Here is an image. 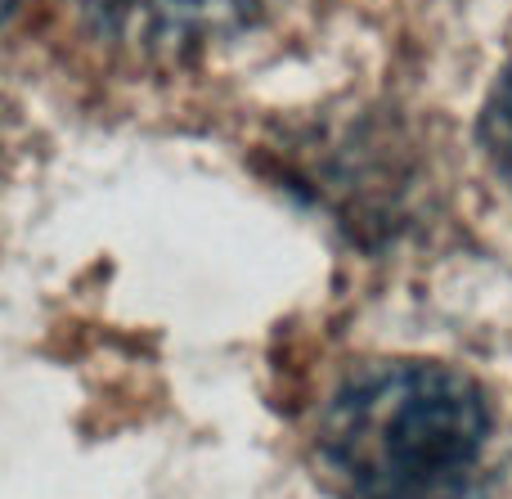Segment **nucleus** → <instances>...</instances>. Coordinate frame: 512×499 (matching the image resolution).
Returning a JSON list of instances; mask_svg holds the SVG:
<instances>
[{
	"instance_id": "nucleus-1",
	"label": "nucleus",
	"mask_w": 512,
	"mask_h": 499,
	"mask_svg": "<svg viewBox=\"0 0 512 499\" xmlns=\"http://www.w3.org/2000/svg\"><path fill=\"white\" fill-rule=\"evenodd\" d=\"M490 437L481 387L441 360H373L333 387L315 455L342 499H468Z\"/></svg>"
},
{
	"instance_id": "nucleus-3",
	"label": "nucleus",
	"mask_w": 512,
	"mask_h": 499,
	"mask_svg": "<svg viewBox=\"0 0 512 499\" xmlns=\"http://www.w3.org/2000/svg\"><path fill=\"white\" fill-rule=\"evenodd\" d=\"M477 140H481V153H486L490 171L504 180V189L512 194V63L495 77L486 104H481Z\"/></svg>"
},
{
	"instance_id": "nucleus-2",
	"label": "nucleus",
	"mask_w": 512,
	"mask_h": 499,
	"mask_svg": "<svg viewBox=\"0 0 512 499\" xmlns=\"http://www.w3.org/2000/svg\"><path fill=\"white\" fill-rule=\"evenodd\" d=\"M243 0H90L99 27L144 50H185Z\"/></svg>"
},
{
	"instance_id": "nucleus-4",
	"label": "nucleus",
	"mask_w": 512,
	"mask_h": 499,
	"mask_svg": "<svg viewBox=\"0 0 512 499\" xmlns=\"http://www.w3.org/2000/svg\"><path fill=\"white\" fill-rule=\"evenodd\" d=\"M14 9H18V0H0V23H5V18L14 14Z\"/></svg>"
}]
</instances>
